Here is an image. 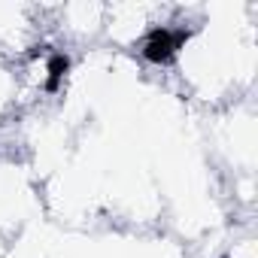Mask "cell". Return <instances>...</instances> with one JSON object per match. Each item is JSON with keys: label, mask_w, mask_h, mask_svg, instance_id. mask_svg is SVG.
<instances>
[{"label": "cell", "mask_w": 258, "mask_h": 258, "mask_svg": "<svg viewBox=\"0 0 258 258\" xmlns=\"http://www.w3.org/2000/svg\"><path fill=\"white\" fill-rule=\"evenodd\" d=\"M173 52H176V43H173L170 31H155V34L146 40V46H143V55H146L149 61H155V64L170 61Z\"/></svg>", "instance_id": "obj_1"}]
</instances>
